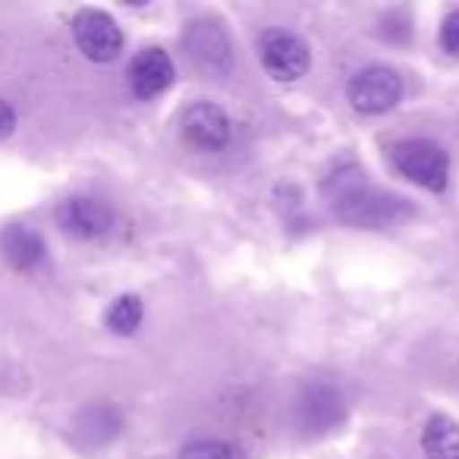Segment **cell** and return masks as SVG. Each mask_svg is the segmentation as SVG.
<instances>
[{
	"instance_id": "obj_5",
	"label": "cell",
	"mask_w": 459,
	"mask_h": 459,
	"mask_svg": "<svg viewBox=\"0 0 459 459\" xmlns=\"http://www.w3.org/2000/svg\"><path fill=\"white\" fill-rule=\"evenodd\" d=\"M73 39H76L79 51L89 60H95V64H110L123 51V29L104 10L95 7L76 13V20H73Z\"/></svg>"
},
{
	"instance_id": "obj_10",
	"label": "cell",
	"mask_w": 459,
	"mask_h": 459,
	"mask_svg": "<svg viewBox=\"0 0 459 459\" xmlns=\"http://www.w3.org/2000/svg\"><path fill=\"white\" fill-rule=\"evenodd\" d=\"M186 48H189V57L195 60L204 73L230 70L233 54H230V41L217 22H195V26L186 32Z\"/></svg>"
},
{
	"instance_id": "obj_7",
	"label": "cell",
	"mask_w": 459,
	"mask_h": 459,
	"mask_svg": "<svg viewBox=\"0 0 459 459\" xmlns=\"http://www.w3.org/2000/svg\"><path fill=\"white\" fill-rule=\"evenodd\" d=\"M57 223L66 237L73 239H98L114 227V214L98 198L76 195V198H66L57 208Z\"/></svg>"
},
{
	"instance_id": "obj_15",
	"label": "cell",
	"mask_w": 459,
	"mask_h": 459,
	"mask_svg": "<svg viewBox=\"0 0 459 459\" xmlns=\"http://www.w3.org/2000/svg\"><path fill=\"white\" fill-rule=\"evenodd\" d=\"M440 48L453 57H459V10L446 13L444 26H440Z\"/></svg>"
},
{
	"instance_id": "obj_13",
	"label": "cell",
	"mask_w": 459,
	"mask_h": 459,
	"mask_svg": "<svg viewBox=\"0 0 459 459\" xmlns=\"http://www.w3.org/2000/svg\"><path fill=\"white\" fill-rule=\"evenodd\" d=\"M142 315H145V306H142L139 296H120V299L114 302V306L108 308V327L114 333H120V337H129V333L139 331L142 325Z\"/></svg>"
},
{
	"instance_id": "obj_9",
	"label": "cell",
	"mask_w": 459,
	"mask_h": 459,
	"mask_svg": "<svg viewBox=\"0 0 459 459\" xmlns=\"http://www.w3.org/2000/svg\"><path fill=\"white\" fill-rule=\"evenodd\" d=\"M173 76H177V70H173L170 54L160 48H145L129 66V89L135 91V98L148 101V98L164 95L173 85Z\"/></svg>"
},
{
	"instance_id": "obj_1",
	"label": "cell",
	"mask_w": 459,
	"mask_h": 459,
	"mask_svg": "<svg viewBox=\"0 0 459 459\" xmlns=\"http://www.w3.org/2000/svg\"><path fill=\"white\" fill-rule=\"evenodd\" d=\"M390 160L406 179L428 192H444L450 183V158L431 139H403L390 148Z\"/></svg>"
},
{
	"instance_id": "obj_4",
	"label": "cell",
	"mask_w": 459,
	"mask_h": 459,
	"mask_svg": "<svg viewBox=\"0 0 459 459\" xmlns=\"http://www.w3.org/2000/svg\"><path fill=\"white\" fill-rule=\"evenodd\" d=\"M346 98H350L352 110H359V114H387V110H394L400 104L403 79L390 66H365L350 79Z\"/></svg>"
},
{
	"instance_id": "obj_6",
	"label": "cell",
	"mask_w": 459,
	"mask_h": 459,
	"mask_svg": "<svg viewBox=\"0 0 459 459\" xmlns=\"http://www.w3.org/2000/svg\"><path fill=\"white\" fill-rule=\"evenodd\" d=\"M183 139L198 152H221L230 142V117L214 101L189 104L183 114Z\"/></svg>"
},
{
	"instance_id": "obj_14",
	"label": "cell",
	"mask_w": 459,
	"mask_h": 459,
	"mask_svg": "<svg viewBox=\"0 0 459 459\" xmlns=\"http://www.w3.org/2000/svg\"><path fill=\"white\" fill-rule=\"evenodd\" d=\"M179 459H239L237 446L227 444V440L217 437H204V440H192V444L183 446Z\"/></svg>"
},
{
	"instance_id": "obj_8",
	"label": "cell",
	"mask_w": 459,
	"mask_h": 459,
	"mask_svg": "<svg viewBox=\"0 0 459 459\" xmlns=\"http://www.w3.org/2000/svg\"><path fill=\"white\" fill-rule=\"evenodd\" d=\"M343 419V400L333 387H325V384H315L296 403V425L306 434H325L331 428L340 425Z\"/></svg>"
},
{
	"instance_id": "obj_16",
	"label": "cell",
	"mask_w": 459,
	"mask_h": 459,
	"mask_svg": "<svg viewBox=\"0 0 459 459\" xmlns=\"http://www.w3.org/2000/svg\"><path fill=\"white\" fill-rule=\"evenodd\" d=\"M16 129V110L7 101H0V142L10 139Z\"/></svg>"
},
{
	"instance_id": "obj_2",
	"label": "cell",
	"mask_w": 459,
	"mask_h": 459,
	"mask_svg": "<svg viewBox=\"0 0 459 459\" xmlns=\"http://www.w3.org/2000/svg\"><path fill=\"white\" fill-rule=\"evenodd\" d=\"M333 208L343 221L356 223V227H387L406 214L403 198L365 183L340 186V192L333 195Z\"/></svg>"
},
{
	"instance_id": "obj_3",
	"label": "cell",
	"mask_w": 459,
	"mask_h": 459,
	"mask_svg": "<svg viewBox=\"0 0 459 459\" xmlns=\"http://www.w3.org/2000/svg\"><path fill=\"white\" fill-rule=\"evenodd\" d=\"M258 54L274 82H299L312 66V51L299 35L287 29H268L258 41Z\"/></svg>"
},
{
	"instance_id": "obj_11",
	"label": "cell",
	"mask_w": 459,
	"mask_h": 459,
	"mask_svg": "<svg viewBox=\"0 0 459 459\" xmlns=\"http://www.w3.org/2000/svg\"><path fill=\"white\" fill-rule=\"evenodd\" d=\"M0 252L13 264L16 271H32L45 262L48 249H45V239H41L39 230L26 227V223H13L0 233Z\"/></svg>"
},
{
	"instance_id": "obj_12",
	"label": "cell",
	"mask_w": 459,
	"mask_h": 459,
	"mask_svg": "<svg viewBox=\"0 0 459 459\" xmlns=\"http://www.w3.org/2000/svg\"><path fill=\"white\" fill-rule=\"evenodd\" d=\"M421 450L425 459H459V421L437 412L421 428Z\"/></svg>"
}]
</instances>
